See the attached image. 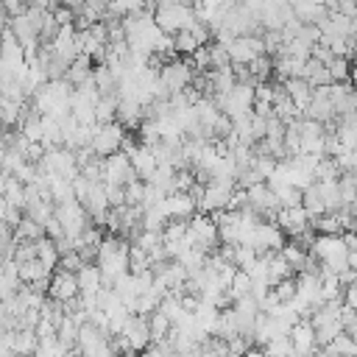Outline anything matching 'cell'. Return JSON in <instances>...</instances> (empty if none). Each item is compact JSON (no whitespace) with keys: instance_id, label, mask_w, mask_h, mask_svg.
<instances>
[{"instance_id":"42","label":"cell","mask_w":357,"mask_h":357,"mask_svg":"<svg viewBox=\"0 0 357 357\" xmlns=\"http://www.w3.org/2000/svg\"><path fill=\"white\" fill-rule=\"evenodd\" d=\"M28 8V0H0V11H6L8 17H17Z\"/></svg>"},{"instance_id":"20","label":"cell","mask_w":357,"mask_h":357,"mask_svg":"<svg viewBox=\"0 0 357 357\" xmlns=\"http://www.w3.org/2000/svg\"><path fill=\"white\" fill-rule=\"evenodd\" d=\"M284 89H287V95L293 98V103H296L301 112L310 106L312 92H315V86H312L304 75H293V78H287V81H284Z\"/></svg>"},{"instance_id":"9","label":"cell","mask_w":357,"mask_h":357,"mask_svg":"<svg viewBox=\"0 0 357 357\" xmlns=\"http://www.w3.org/2000/svg\"><path fill=\"white\" fill-rule=\"evenodd\" d=\"M276 223H279L282 231L290 234L293 240H298L301 234H307V231L312 229V226H310V215H307V209H304L301 204H296V206H279Z\"/></svg>"},{"instance_id":"45","label":"cell","mask_w":357,"mask_h":357,"mask_svg":"<svg viewBox=\"0 0 357 357\" xmlns=\"http://www.w3.org/2000/svg\"><path fill=\"white\" fill-rule=\"evenodd\" d=\"M31 3H33V6H39V8H50V11H53L61 0H31Z\"/></svg>"},{"instance_id":"29","label":"cell","mask_w":357,"mask_h":357,"mask_svg":"<svg viewBox=\"0 0 357 357\" xmlns=\"http://www.w3.org/2000/svg\"><path fill=\"white\" fill-rule=\"evenodd\" d=\"M3 195H6V201L11 204V206H20V209H25V184L17 178V176H6V190H3Z\"/></svg>"},{"instance_id":"34","label":"cell","mask_w":357,"mask_h":357,"mask_svg":"<svg viewBox=\"0 0 357 357\" xmlns=\"http://www.w3.org/2000/svg\"><path fill=\"white\" fill-rule=\"evenodd\" d=\"M14 234H17V240H39V237L45 234V226L25 215V218L20 220V226L14 229Z\"/></svg>"},{"instance_id":"27","label":"cell","mask_w":357,"mask_h":357,"mask_svg":"<svg viewBox=\"0 0 357 357\" xmlns=\"http://www.w3.org/2000/svg\"><path fill=\"white\" fill-rule=\"evenodd\" d=\"M47 178H50V198L56 204H64V201H73L75 198L73 178H61V176H47Z\"/></svg>"},{"instance_id":"26","label":"cell","mask_w":357,"mask_h":357,"mask_svg":"<svg viewBox=\"0 0 357 357\" xmlns=\"http://www.w3.org/2000/svg\"><path fill=\"white\" fill-rule=\"evenodd\" d=\"M117 100H120V95H100L98 103H95V120L98 123L117 120Z\"/></svg>"},{"instance_id":"1","label":"cell","mask_w":357,"mask_h":357,"mask_svg":"<svg viewBox=\"0 0 357 357\" xmlns=\"http://www.w3.org/2000/svg\"><path fill=\"white\" fill-rule=\"evenodd\" d=\"M153 20L165 33H176V31L190 28L198 20V14L190 3H165L153 8Z\"/></svg>"},{"instance_id":"47","label":"cell","mask_w":357,"mask_h":357,"mask_svg":"<svg viewBox=\"0 0 357 357\" xmlns=\"http://www.w3.org/2000/svg\"><path fill=\"white\" fill-rule=\"evenodd\" d=\"M145 3H148V6H153V8H156V0H145Z\"/></svg>"},{"instance_id":"16","label":"cell","mask_w":357,"mask_h":357,"mask_svg":"<svg viewBox=\"0 0 357 357\" xmlns=\"http://www.w3.org/2000/svg\"><path fill=\"white\" fill-rule=\"evenodd\" d=\"M8 31L17 36V42L28 50V47H36L42 39H39V31L33 28V22H31V17L22 11V14H17V17H8Z\"/></svg>"},{"instance_id":"3","label":"cell","mask_w":357,"mask_h":357,"mask_svg":"<svg viewBox=\"0 0 357 357\" xmlns=\"http://www.w3.org/2000/svg\"><path fill=\"white\" fill-rule=\"evenodd\" d=\"M39 170H45L47 176H61V178H75L81 170H78V159H75V151H70L67 145H53L45 151V156L36 162Z\"/></svg>"},{"instance_id":"31","label":"cell","mask_w":357,"mask_h":357,"mask_svg":"<svg viewBox=\"0 0 357 357\" xmlns=\"http://www.w3.org/2000/svg\"><path fill=\"white\" fill-rule=\"evenodd\" d=\"M173 45H176V53H181V56H192V53L201 47L198 36H195L190 28H184V31H176V33H173Z\"/></svg>"},{"instance_id":"41","label":"cell","mask_w":357,"mask_h":357,"mask_svg":"<svg viewBox=\"0 0 357 357\" xmlns=\"http://www.w3.org/2000/svg\"><path fill=\"white\" fill-rule=\"evenodd\" d=\"M53 17H56V22H59V25H73V22H75V8H70V6H64V3H59V6L53 8Z\"/></svg>"},{"instance_id":"18","label":"cell","mask_w":357,"mask_h":357,"mask_svg":"<svg viewBox=\"0 0 357 357\" xmlns=\"http://www.w3.org/2000/svg\"><path fill=\"white\" fill-rule=\"evenodd\" d=\"M28 103L31 100H14V98H0V128H17L20 126V120L25 117V112H28Z\"/></svg>"},{"instance_id":"8","label":"cell","mask_w":357,"mask_h":357,"mask_svg":"<svg viewBox=\"0 0 357 357\" xmlns=\"http://www.w3.org/2000/svg\"><path fill=\"white\" fill-rule=\"evenodd\" d=\"M137 178V170L131 165V156L126 151H114L109 156H103V181H112V184H126Z\"/></svg>"},{"instance_id":"44","label":"cell","mask_w":357,"mask_h":357,"mask_svg":"<svg viewBox=\"0 0 357 357\" xmlns=\"http://www.w3.org/2000/svg\"><path fill=\"white\" fill-rule=\"evenodd\" d=\"M337 11L346 17H357V0H337Z\"/></svg>"},{"instance_id":"39","label":"cell","mask_w":357,"mask_h":357,"mask_svg":"<svg viewBox=\"0 0 357 357\" xmlns=\"http://www.w3.org/2000/svg\"><path fill=\"white\" fill-rule=\"evenodd\" d=\"M335 159H337V165H340L343 173H346V170H349V173H357V148H343Z\"/></svg>"},{"instance_id":"43","label":"cell","mask_w":357,"mask_h":357,"mask_svg":"<svg viewBox=\"0 0 357 357\" xmlns=\"http://www.w3.org/2000/svg\"><path fill=\"white\" fill-rule=\"evenodd\" d=\"M343 304L351 307V310H357V282L343 284Z\"/></svg>"},{"instance_id":"2","label":"cell","mask_w":357,"mask_h":357,"mask_svg":"<svg viewBox=\"0 0 357 357\" xmlns=\"http://www.w3.org/2000/svg\"><path fill=\"white\" fill-rule=\"evenodd\" d=\"M187 240L198 248H204L206 254L218 251V243H220V231H218V223L209 212H195L190 220H187Z\"/></svg>"},{"instance_id":"21","label":"cell","mask_w":357,"mask_h":357,"mask_svg":"<svg viewBox=\"0 0 357 357\" xmlns=\"http://www.w3.org/2000/svg\"><path fill=\"white\" fill-rule=\"evenodd\" d=\"M92 81H95V86H98L100 95H117V75L112 73V67L106 61L92 70Z\"/></svg>"},{"instance_id":"6","label":"cell","mask_w":357,"mask_h":357,"mask_svg":"<svg viewBox=\"0 0 357 357\" xmlns=\"http://www.w3.org/2000/svg\"><path fill=\"white\" fill-rule=\"evenodd\" d=\"M159 81L170 89V92H178V89H187L195 75H192V61L187 59H170L159 67Z\"/></svg>"},{"instance_id":"40","label":"cell","mask_w":357,"mask_h":357,"mask_svg":"<svg viewBox=\"0 0 357 357\" xmlns=\"http://www.w3.org/2000/svg\"><path fill=\"white\" fill-rule=\"evenodd\" d=\"M103 184H106L109 204H112V206H123V204H126V184H112V181H103Z\"/></svg>"},{"instance_id":"5","label":"cell","mask_w":357,"mask_h":357,"mask_svg":"<svg viewBox=\"0 0 357 357\" xmlns=\"http://www.w3.org/2000/svg\"><path fill=\"white\" fill-rule=\"evenodd\" d=\"M243 243L254 245L259 254H262V251H279V248L284 245V231H282L279 223H268V220L262 218V220H257V223L248 229V234H245Z\"/></svg>"},{"instance_id":"24","label":"cell","mask_w":357,"mask_h":357,"mask_svg":"<svg viewBox=\"0 0 357 357\" xmlns=\"http://www.w3.org/2000/svg\"><path fill=\"white\" fill-rule=\"evenodd\" d=\"M279 254L290 262L293 271H304V265H307V259H310V251H307V245H301V243H284V245L279 248Z\"/></svg>"},{"instance_id":"33","label":"cell","mask_w":357,"mask_h":357,"mask_svg":"<svg viewBox=\"0 0 357 357\" xmlns=\"http://www.w3.org/2000/svg\"><path fill=\"white\" fill-rule=\"evenodd\" d=\"M159 301H162V296L151 287V290H145V293H139V296H137V301H134V310H131V312L151 315L153 310H159Z\"/></svg>"},{"instance_id":"36","label":"cell","mask_w":357,"mask_h":357,"mask_svg":"<svg viewBox=\"0 0 357 357\" xmlns=\"http://www.w3.org/2000/svg\"><path fill=\"white\" fill-rule=\"evenodd\" d=\"M326 70L332 75V81H349L351 78V70H349V56H332L326 61Z\"/></svg>"},{"instance_id":"28","label":"cell","mask_w":357,"mask_h":357,"mask_svg":"<svg viewBox=\"0 0 357 357\" xmlns=\"http://www.w3.org/2000/svg\"><path fill=\"white\" fill-rule=\"evenodd\" d=\"M301 206L307 209V215H310V218H318V215H324V212H326V204H324V198H321V192H318L315 181H312L310 187H304Z\"/></svg>"},{"instance_id":"15","label":"cell","mask_w":357,"mask_h":357,"mask_svg":"<svg viewBox=\"0 0 357 357\" xmlns=\"http://www.w3.org/2000/svg\"><path fill=\"white\" fill-rule=\"evenodd\" d=\"M290 340H293V351L307 354V351H318V340H315V326L310 318H298L290 326Z\"/></svg>"},{"instance_id":"4","label":"cell","mask_w":357,"mask_h":357,"mask_svg":"<svg viewBox=\"0 0 357 357\" xmlns=\"http://www.w3.org/2000/svg\"><path fill=\"white\" fill-rule=\"evenodd\" d=\"M126 137H128V128H126L123 123H117V120H112V123H98V131H95L89 148H92L98 156H109V153H114V151H123Z\"/></svg>"},{"instance_id":"11","label":"cell","mask_w":357,"mask_h":357,"mask_svg":"<svg viewBox=\"0 0 357 357\" xmlns=\"http://www.w3.org/2000/svg\"><path fill=\"white\" fill-rule=\"evenodd\" d=\"M81 293L78 287V276L75 271H64V268H56V273L50 276V284H47V296L50 298H59V301H73L75 296Z\"/></svg>"},{"instance_id":"30","label":"cell","mask_w":357,"mask_h":357,"mask_svg":"<svg viewBox=\"0 0 357 357\" xmlns=\"http://www.w3.org/2000/svg\"><path fill=\"white\" fill-rule=\"evenodd\" d=\"M128 271H131V273H145V271H151V254H148L142 245H137V243L128 245Z\"/></svg>"},{"instance_id":"10","label":"cell","mask_w":357,"mask_h":357,"mask_svg":"<svg viewBox=\"0 0 357 357\" xmlns=\"http://www.w3.org/2000/svg\"><path fill=\"white\" fill-rule=\"evenodd\" d=\"M159 209L165 212V218H167V220H170V218H184V220H190V218L198 212L195 198H192L190 192H184V190L167 192V195L159 201Z\"/></svg>"},{"instance_id":"12","label":"cell","mask_w":357,"mask_h":357,"mask_svg":"<svg viewBox=\"0 0 357 357\" xmlns=\"http://www.w3.org/2000/svg\"><path fill=\"white\" fill-rule=\"evenodd\" d=\"M81 204H84V209L89 212V218H92V220L103 223L106 212L112 209L109 195H106V184H103V181H89V190H86V195L81 198Z\"/></svg>"},{"instance_id":"7","label":"cell","mask_w":357,"mask_h":357,"mask_svg":"<svg viewBox=\"0 0 357 357\" xmlns=\"http://www.w3.org/2000/svg\"><path fill=\"white\" fill-rule=\"evenodd\" d=\"M226 47H229L231 64H248V61H254L259 53H265V39L257 36V33H243V36H234Z\"/></svg>"},{"instance_id":"25","label":"cell","mask_w":357,"mask_h":357,"mask_svg":"<svg viewBox=\"0 0 357 357\" xmlns=\"http://www.w3.org/2000/svg\"><path fill=\"white\" fill-rule=\"evenodd\" d=\"M318 351H324V354H357V340H354L351 335L340 332V335H335L329 343H324Z\"/></svg>"},{"instance_id":"35","label":"cell","mask_w":357,"mask_h":357,"mask_svg":"<svg viewBox=\"0 0 357 357\" xmlns=\"http://www.w3.org/2000/svg\"><path fill=\"white\" fill-rule=\"evenodd\" d=\"M251 284H254L251 273H248V271H243V268H237V271H234V276H231V282H229V293H231L234 298H240V296L251 293Z\"/></svg>"},{"instance_id":"38","label":"cell","mask_w":357,"mask_h":357,"mask_svg":"<svg viewBox=\"0 0 357 357\" xmlns=\"http://www.w3.org/2000/svg\"><path fill=\"white\" fill-rule=\"evenodd\" d=\"M271 290H273V296H276L279 301H293V298H296V279H293V276H284V279H279L276 284H271Z\"/></svg>"},{"instance_id":"37","label":"cell","mask_w":357,"mask_h":357,"mask_svg":"<svg viewBox=\"0 0 357 357\" xmlns=\"http://www.w3.org/2000/svg\"><path fill=\"white\" fill-rule=\"evenodd\" d=\"M262 351H265V354H290V351H293L290 332H287V335H276V337H271V340L262 346Z\"/></svg>"},{"instance_id":"14","label":"cell","mask_w":357,"mask_h":357,"mask_svg":"<svg viewBox=\"0 0 357 357\" xmlns=\"http://www.w3.org/2000/svg\"><path fill=\"white\" fill-rule=\"evenodd\" d=\"M120 335H126V337H128V343H131V349H134V351H145V349H148V343L153 340V337H151V326H148V315L131 312Z\"/></svg>"},{"instance_id":"17","label":"cell","mask_w":357,"mask_h":357,"mask_svg":"<svg viewBox=\"0 0 357 357\" xmlns=\"http://www.w3.org/2000/svg\"><path fill=\"white\" fill-rule=\"evenodd\" d=\"M145 120V106L134 98H120L117 100V123H123L126 128H139V123Z\"/></svg>"},{"instance_id":"22","label":"cell","mask_w":357,"mask_h":357,"mask_svg":"<svg viewBox=\"0 0 357 357\" xmlns=\"http://www.w3.org/2000/svg\"><path fill=\"white\" fill-rule=\"evenodd\" d=\"M36 257H39L50 271H56V268H59V259H61L56 240H53V237H47V234H42V237L36 240Z\"/></svg>"},{"instance_id":"23","label":"cell","mask_w":357,"mask_h":357,"mask_svg":"<svg viewBox=\"0 0 357 357\" xmlns=\"http://www.w3.org/2000/svg\"><path fill=\"white\" fill-rule=\"evenodd\" d=\"M301 75H304V78H307L312 86H321V84H329V81H332V75H329L326 64H324V61H318L315 56H310V59L304 61Z\"/></svg>"},{"instance_id":"13","label":"cell","mask_w":357,"mask_h":357,"mask_svg":"<svg viewBox=\"0 0 357 357\" xmlns=\"http://www.w3.org/2000/svg\"><path fill=\"white\" fill-rule=\"evenodd\" d=\"M248 206H254L262 218H276V212H279V198H276V192L268 187V181H259V184L248 187Z\"/></svg>"},{"instance_id":"19","label":"cell","mask_w":357,"mask_h":357,"mask_svg":"<svg viewBox=\"0 0 357 357\" xmlns=\"http://www.w3.org/2000/svg\"><path fill=\"white\" fill-rule=\"evenodd\" d=\"M92 56H86V53H78L70 64H67V73H64V78L73 84V86H81V84H86V81H92Z\"/></svg>"},{"instance_id":"32","label":"cell","mask_w":357,"mask_h":357,"mask_svg":"<svg viewBox=\"0 0 357 357\" xmlns=\"http://www.w3.org/2000/svg\"><path fill=\"white\" fill-rule=\"evenodd\" d=\"M148 326H151V337H153V340L167 337V335H170V329H173L170 318H167L162 310H153V312L148 315Z\"/></svg>"},{"instance_id":"46","label":"cell","mask_w":357,"mask_h":357,"mask_svg":"<svg viewBox=\"0 0 357 357\" xmlns=\"http://www.w3.org/2000/svg\"><path fill=\"white\" fill-rule=\"evenodd\" d=\"M346 265L357 271V248H349V254H346Z\"/></svg>"}]
</instances>
